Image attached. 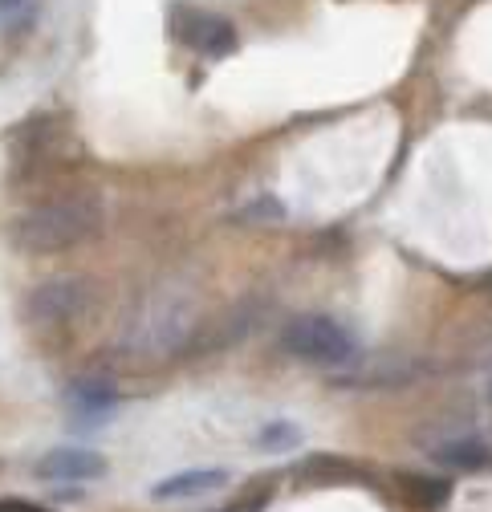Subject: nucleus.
Here are the masks:
<instances>
[{"label": "nucleus", "instance_id": "f257e3e1", "mask_svg": "<svg viewBox=\"0 0 492 512\" xmlns=\"http://www.w3.org/2000/svg\"><path fill=\"white\" fill-rule=\"evenodd\" d=\"M98 228H102V200L90 196V191H70V196H57L21 212L9 224V244L25 256H57L94 240Z\"/></svg>", "mask_w": 492, "mask_h": 512}, {"label": "nucleus", "instance_id": "f03ea898", "mask_svg": "<svg viewBox=\"0 0 492 512\" xmlns=\"http://www.w3.org/2000/svg\"><path fill=\"white\" fill-rule=\"evenodd\" d=\"M200 330V309L188 293L179 289H159L147 293L122 322V350L131 358H167L196 342Z\"/></svg>", "mask_w": 492, "mask_h": 512}, {"label": "nucleus", "instance_id": "7ed1b4c3", "mask_svg": "<svg viewBox=\"0 0 492 512\" xmlns=\"http://www.w3.org/2000/svg\"><path fill=\"white\" fill-rule=\"evenodd\" d=\"M281 350L289 358L314 362V366H334V370H346L362 358L358 338L338 322V317H326V313L293 317V322L281 330Z\"/></svg>", "mask_w": 492, "mask_h": 512}, {"label": "nucleus", "instance_id": "20e7f679", "mask_svg": "<svg viewBox=\"0 0 492 512\" xmlns=\"http://www.w3.org/2000/svg\"><path fill=\"white\" fill-rule=\"evenodd\" d=\"M94 305V289L86 277H49L25 297V322L53 330V326H70L86 309Z\"/></svg>", "mask_w": 492, "mask_h": 512}, {"label": "nucleus", "instance_id": "39448f33", "mask_svg": "<svg viewBox=\"0 0 492 512\" xmlns=\"http://www.w3.org/2000/svg\"><path fill=\"white\" fill-rule=\"evenodd\" d=\"M171 33L183 45H188V49L204 53V57H228L236 49L232 21L228 17H216L208 9H192V5H175L171 9Z\"/></svg>", "mask_w": 492, "mask_h": 512}, {"label": "nucleus", "instance_id": "423d86ee", "mask_svg": "<svg viewBox=\"0 0 492 512\" xmlns=\"http://www.w3.org/2000/svg\"><path fill=\"white\" fill-rule=\"evenodd\" d=\"M98 476H106V456L90 447H53L37 460V480L49 484H90Z\"/></svg>", "mask_w": 492, "mask_h": 512}, {"label": "nucleus", "instance_id": "0eeeda50", "mask_svg": "<svg viewBox=\"0 0 492 512\" xmlns=\"http://www.w3.org/2000/svg\"><path fill=\"white\" fill-rule=\"evenodd\" d=\"M232 476L224 468H192V472H175L151 488V500H196L208 492H220Z\"/></svg>", "mask_w": 492, "mask_h": 512}, {"label": "nucleus", "instance_id": "6e6552de", "mask_svg": "<svg viewBox=\"0 0 492 512\" xmlns=\"http://www.w3.org/2000/svg\"><path fill=\"white\" fill-rule=\"evenodd\" d=\"M66 399H70V407H74L78 415H98V419H106V415L114 411V403H118V391H114L110 378H74L70 391H66Z\"/></svg>", "mask_w": 492, "mask_h": 512}, {"label": "nucleus", "instance_id": "1a4fd4ad", "mask_svg": "<svg viewBox=\"0 0 492 512\" xmlns=\"http://www.w3.org/2000/svg\"><path fill=\"white\" fill-rule=\"evenodd\" d=\"M432 456H436L444 468L468 472V468L488 464V447H484L476 435H460V439H444V443H436V447H432Z\"/></svg>", "mask_w": 492, "mask_h": 512}, {"label": "nucleus", "instance_id": "9d476101", "mask_svg": "<svg viewBox=\"0 0 492 512\" xmlns=\"http://www.w3.org/2000/svg\"><path fill=\"white\" fill-rule=\"evenodd\" d=\"M399 492H403V500H407L411 508H419V512H436V508L448 504V480H432V476H411V472H403V476H399Z\"/></svg>", "mask_w": 492, "mask_h": 512}, {"label": "nucleus", "instance_id": "9b49d317", "mask_svg": "<svg viewBox=\"0 0 492 512\" xmlns=\"http://www.w3.org/2000/svg\"><path fill=\"white\" fill-rule=\"evenodd\" d=\"M297 443H301V427H293V423H285V419L265 423V427H261V435H257V447H261V452H273V456L293 452Z\"/></svg>", "mask_w": 492, "mask_h": 512}, {"label": "nucleus", "instance_id": "f8f14e48", "mask_svg": "<svg viewBox=\"0 0 492 512\" xmlns=\"http://www.w3.org/2000/svg\"><path fill=\"white\" fill-rule=\"evenodd\" d=\"M301 476L310 480V476H322L318 484H342V480H354V468H346L342 460H310L301 468Z\"/></svg>", "mask_w": 492, "mask_h": 512}, {"label": "nucleus", "instance_id": "ddd939ff", "mask_svg": "<svg viewBox=\"0 0 492 512\" xmlns=\"http://www.w3.org/2000/svg\"><path fill=\"white\" fill-rule=\"evenodd\" d=\"M273 500V484H261V488H249L240 500H232V504H224V508H216V512H265V504Z\"/></svg>", "mask_w": 492, "mask_h": 512}, {"label": "nucleus", "instance_id": "4468645a", "mask_svg": "<svg viewBox=\"0 0 492 512\" xmlns=\"http://www.w3.org/2000/svg\"><path fill=\"white\" fill-rule=\"evenodd\" d=\"M0 512H45V508H37L29 500H0Z\"/></svg>", "mask_w": 492, "mask_h": 512}, {"label": "nucleus", "instance_id": "2eb2a0df", "mask_svg": "<svg viewBox=\"0 0 492 512\" xmlns=\"http://www.w3.org/2000/svg\"><path fill=\"white\" fill-rule=\"evenodd\" d=\"M21 5H25V0H0V13H5V17H9V13H17Z\"/></svg>", "mask_w": 492, "mask_h": 512}, {"label": "nucleus", "instance_id": "dca6fc26", "mask_svg": "<svg viewBox=\"0 0 492 512\" xmlns=\"http://www.w3.org/2000/svg\"><path fill=\"white\" fill-rule=\"evenodd\" d=\"M488 407H492V382H488Z\"/></svg>", "mask_w": 492, "mask_h": 512}]
</instances>
